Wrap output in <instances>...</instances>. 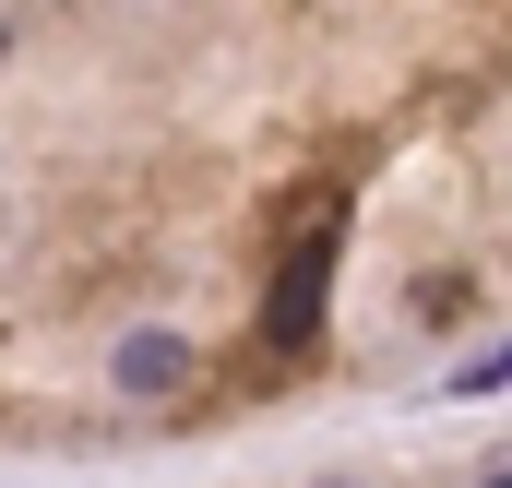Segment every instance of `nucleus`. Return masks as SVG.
Wrapping results in <instances>:
<instances>
[{
  "label": "nucleus",
  "instance_id": "obj_1",
  "mask_svg": "<svg viewBox=\"0 0 512 488\" xmlns=\"http://www.w3.org/2000/svg\"><path fill=\"white\" fill-rule=\"evenodd\" d=\"M322 286H334V203L310 215V239L286 250V274H274V298H262V346H274V358H298V346L322 334Z\"/></svg>",
  "mask_w": 512,
  "mask_h": 488
},
{
  "label": "nucleus",
  "instance_id": "obj_2",
  "mask_svg": "<svg viewBox=\"0 0 512 488\" xmlns=\"http://www.w3.org/2000/svg\"><path fill=\"white\" fill-rule=\"evenodd\" d=\"M191 381V346L179 334H131L120 346V393H179Z\"/></svg>",
  "mask_w": 512,
  "mask_h": 488
},
{
  "label": "nucleus",
  "instance_id": "obj_3",
  "mask_svg": "<svg viewBox=\"0 0 512 488\" xmlns=\"http://www.w3.org/2000/svg\"><path fill=\"white\" fill-rule=\"evenodd\" d=\"M501 381H512V346H501V358H477V369H453V393H501Z\"/></svg>",
  "mask_w": 512,
  "mask_h": 488
},
{
  "label": "nucleus",
  "instance_id": "obj_4",
  "mask_svg": "<svg viewBox=\"0 0 512 488\" xmlns=\"http://www.w3.org/2000/svg\"><path fill=\"white\" fill-rule=\"evenodd\" d=\"M489 488H512V477H489Z\"/></svg>",
  "mask_w": 512,
  "mask_h": 488
}]
</instances>
